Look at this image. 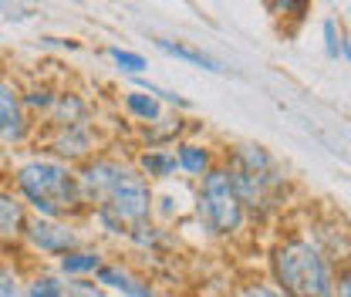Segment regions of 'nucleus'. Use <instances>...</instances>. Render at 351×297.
I'll return each instance as SVG.
<instances>
[{"mask_svg":"<svg viewBox=\"0 0 351 297\" xmlns=\"http://www.w3.org/2000/svg\"><path fill=\"white\" fill-rule=\"evenodd\" d=\"M270 284L287 297H331V254L304 233H287L270 247Z\"/></svg>","mask_w":351,"mask_h":297,"instance_id":"nucleus-4","label":"nucleus"},{"mask_svg":"<svg viewBox=\"0 0 351 297\" xmlns=\"http://www.w3.org/2000/svg\"><path fill=\"white\" fill-rule=\"evenodd\" d=\"M125 243H132L135 250L156 254V250H166V247H169V230H166V226H159V223H152V219H145V223L129 226Z\"/></svg>","mask_w":351,"mask_h":297,"instance_id":"nucleus-16","label":"nucleus"},{"mask_svg":"<svg viewBox=\"0 0 351 297\" xmlns=\"http://www.w3.org/2000/svg\"><path fill=\"white\" fill-rule=\"evenodd\" d=\"M135 172L145 179V182H166L176 179V156L173 149H142L135 156Z\"/></svg>","mask_w":351,"mask_h":297,"instance_id":"nucleus-15","label":"nucleus"},{"mask_svg":"<svg viewBox=\"0 0 351 297\" xmlns=\"http://www.w3.org/2000/svg\"><path fill=\"white\" fill-rule=\"evenodd\" d=\"M95 145H98V135L91 126H64L51 132L47 156L58 163H68V166H82L95 156Z\"/></svg>","mask_w":351,"mask_h":297,"instance_id":"nucleus-8","label":"nucleus"},{"mask_svg":"<svg viewBox=\"0 0 351 297\" xmlns=\"http://www.w3.org/2000/svg\"><path fill=\"white\" fill-rule=\"evenodd\" d=\"M64 297H108V291L95 277H78V281H64Z\"/></svg>","mask_w":351,"mask_h":297,"instance_id":"nucleus-25","label":"nucleus"},{"mask_svg":"<svg viewBox=\"0 0 351 297\" xmlns=\"http://www.w3.org/2000/svg\"><path fill=\"white\" fill-rule=\"evenodd\" d=\"M270 10L284 14V17H304L307 0H270Z\"/></svg>","mask_w":351,"mask_h":297,"instance_id":"nucleus-27","label":"nucleus"},{"mask_svg":"<svg viewBox=\"0 0 351 297\" xmlns=\"http://www.w3.org/2000/svg\"><path fill=\"white\" fill-rule=\"evenodd\" d=\"M54 98H58V91H54V85H47V82L21 88V105H24L27 115H47L51 105H54Z\"/></svg>","mask_w":351,"mask_h":297,"instance_id":"nucleus-19","label":"nucleus"},{"mask_svg":"<svg viewBox=\"0 0 351 297\" xmlns=\"http://www.w3.org/2000/svg\"><path fill=\"white\" fill-rule=\"evenodd\" d=\"M135 88H138V91H145V95H152V98H159L162 105H173V108H179V112L193 108V102H189V98H182L179 91H169V88L152 85V82H149L145 75H138V78H135Z\"/></svg>","mask_w":351,"mask_h":297,"instance_id":"nucleus-23","label":"nucleus"},{"mask_svg":"<svg viewBox=\"0 0 351 297\" xmlns=\"http://www.w3.org/2000/svg\"><path fill=\"white\" fill-rule=\"evenodd\" d=\"M41 47H68V51H78V41H64V38H41Z\"/></svg>","mask_w":351,"mask_h":297,"instance_id":"nucleus-30","label":"nucleus"},{"mask_svg":"<svg viewBox=\"0 0 351 297\" xmlns=\"http://www.w3.org/2000/svg\"><path fill=\"white\" fill-rule=\"evenodd\" d=\"M331 297H351V277H348V263H341V270L335 274V291Z\"/></svg>","mask_w":351,"mask_h":297,"instance_id":"nucleus-28","label":"nucleus"},{"mask_svg":"<svg viewBox=\"0 0 351 297\" xmlns=\"http://www.w3.org/2000/svg\"><path fill=\"white\" fill-rule=\"evenodd\" d=\"M0 297H24V277L14 263L0 260Z\"/></svg>","mask_w":351,"mask_h":297,"instance_id":"nucleus-24","label":"nucleus"},{"mask_svg":"<svg viewBox=\"0 0 351 297\" xmlns=\"http://www.w3.org/2000/svg\"><path fill=\"white\" fill-rule=\"evenodd\" d=\"M34 132L31 115L21 105V85L0 75V145H21Z\"/></svg>","mask_w":351,"mask_h":297,"instance_id":"nucleus-7","label":"nucleus"},{"mask_svg":"<svg viewBox=\"0 0 351 297\" xmlns=\"http://www.w3.org/2000/svg\"><path fill=\"white\" fill-rule=\"evenodd\" d=\"M51 128H64V126H91V105L82 91H58L51 112Z\"/></svg>","mask_w":351,"mask_h":297,"instance_id":"nucleus-10","label":"nucleus"},{"mask_svg":"<svg viewBox=\"0 0 351 297\" xmlns=\"http://www.w3.org/2000/svg\"><path fill=\"white\" fill-rule=\"evenodd\" d=\"M196 219L217 240H230V237H237L247 226V213L240 206V200H237V193L230 186V176H226L223 166H213L199 179V189H196Z\"/></svg>","mask_w":351,"mask_h":297,"instance_id":"nucleus-5","label":"nucleus"},{"mask_svg":"<svg viewBox=\"0 0 351 297\" xmlns=\"http://www.w3.org/2000/svg\"><path fill=\"white\" fill-rule=\"evenodd\" d=\"M88 213H91V219L98 223V230H101V233H108V237H119V240H125L129 226H125L122 219H115L112 213H105V210H88Z\"/></svg>","mask_w":351,"mask_h":297,"instance_id":"nucleus-26","label":"nucleus"},{"mask_svg":"<svg viewBox=\"0 0 351 297\" xmlns=\"http://www.w3.org/2000/svg\"><path fill=\"white\" fill-rule=\"evenodd\" d=\"M223 169L247 216H270L287 196V172L261 142H240L226 152Z\"/></svg>","mask_w":351,"mask_h":297,"instance_id":"nucleus-2","label":"nucleus"},{"mask_svg":"<svg viewBox=\"0 0 351 297\" xmlns=\"http://www.w3.org/2000/svg\"><path fill=\"white\" fill-rule=\"evenodd\" d=\"M95 281H98L108 294H119V297H159V291H156L145 277H138L132 267H125L122 260H105V263L98 267Z\"/></svg>","mask_w":351,"mask_h":297,"instance_id":"nucleus-9","label":"nucleus"},{"mask_svg":"<svg viewBox=\"0 0 351 297\" xmlns=\"http://www.w3.org/2000/svg\"><path fill=\"white\" fill-rule=\"evenodd\" d=\"M243 297H287V294H280L274 284H247Z\"/></svg>","mask_w":351,"mask_h":297,"instance_id":"nucleus-29","label":"nucleus"},{"mask_svg":"<svg viewBox=\"0 0 351 297\" xmlns=\"http://www.w3.org/2000/svg\"><path fill=\"white\" fill-rule=\"evenodd\" d=\"M101 263H105V254L98 247H75L64 257H58V277H64V281L95 277Z\"/></svg>","mask_w":351,"mask_h":297,"instance_id":"nucleus-14","label":"nucleus"},{"mask_svg":"<svg viewBox=\"0 0 351 297\" xmlns=\"http://www.w3.org/2000/svg\"><path fill=\"white\" fill-rule=\"evenodd\" d=\"M122 108L129 112V119L142 122V126H152V122H159V119L166 115L162 102H159V98H152V95H145V91H138V88L125 91V98H122Z\"/></svg>","mask_w":351,"mask_h":297,"instance_id":"nucleus-17","label":"nucleus"},{"mask_svg":"<svg viewBox=\"0 0 351 297\" xmlns=\"http://www.w3.org/2000/svg\"><path fill=\"white\" fill-rule=\"evenodd\" d=\"M27 206L21 203V196L7 186H0V243H14L24 237L27 226Z\"/></svg>","mask_w":351,"mask_h":297,"instance_id":"nucleus-11","label":"nucleus"},{"mask_svg":"<svg viewBox=\"0 0 351 297\" xmlns=\"http://www.w3.org/2000/svg\"><path fill=\"white\" fill-rule=\"evenodd\" d=\"M328 3H335V0H328Z\"/></svg>","mask_w":351,"mask_h":297,"instance_id":"nucleus-31","label":"nucleus"},{"mask_svg":"<svg viewBox=\"0 0 351 297\" xmlns=\"http://www.w3.org/2000/svg\"><path fill=\"white\" fill-rule=\"evenodd\" d=\"M21 240L41 257H64L68 250L82 247L78 226L71 219H41V216H27Z\"/></svg>","mask_w":351,"mask_h":297,"instance_id":"nucleus-6","label":"nucleus"},{"mask_svg":"<svg viewBox=\"0 0 351 297\" xmlns=\"http://www.w3.org/2000/svg\"><path fill=\"white\" fill-rule=\"evenodd\" d=\"M24 297H64V277H58V274H31L24 281Z\"/></svg>","mask_w":351,"mask_h":297,"instance_id":"nucleus-22","label":"nucleus"},{"mask_svg":"<svg viewBox=\"0 0 351 297\" xmlns=\"http://www.w3.org/2000/svg\"><path fill=\"white\" fill-rule=\"evenodd\" d=\"M179 135H182V119H159V122H152V126H145V149H169L179 142Z\"/></svg>","mask_w":351,"mask_h":297,"instance_id":"nucleus-20","label":"nucleus"},{"mask_svg":"<svg viewBox=\"0 0 351 297\" xmlns=\"http://www.w3.org/2000/svg\"><path fill=\"white\" fill-rule=\"evenodd\" d=\"M173 156H176V169L193 176V179H203L206 172L217 166L213 159V149L203 145V142H189V139H179L173 145Z\"/></svg>","mask_w":351,"mask_h":297,"instance_id":"nucleus-12","label":"nucleus"},{"mask_svg":"<svg viewBox=\"0 0 351 297\" xmlns=\"http://www.w3.org/2000/svg\"><path fill=\"white\" fill-rule=\"evenodd\" d=\"M14 193L31 216L41 219H71L85 213L75 166L58 163L51 156H34L14 169Z\"/></svg>","mask_w":351,"mask_h":297,"instance_id":"nucleus-3","label":"nucleus"},{"mask_svg":"<svg viewBox=\"0 0 351 297\" xmlns=\"http://www.w3.org/2000/svg\"><path fill=\"white\" fill-rule=\"evenodd\" d=\"M105 54L112 58V64H115L119 71H125V75H132V78H138V75H145V71H149V61H145V54H138V51L119 47V44H108V47H105Z\"/></svg>","mask_w":351,"mask_h":297,"instance_id":"nucleus-21","label":"nucleus"},{"mask_svg":"<svg viewBox=\"0 0 351 297\" xmlns=\"http://www.w3.org/2000/svg\"><path fill=\"white\" fill-rule=\"evenodd\" d=\"M75 176H78V193H82L85 213L105 210L115 219H122L125 226L152 219L156 193H152V182H145L135 172V166L112 159V156H91L88 163L75 166Z\"/></svg>","mask_w":351,"mask_h":297,"instance_id":"nucleus-1","label":"nucleus"},{"mask_svg":"<svg viewBox=\"0 0 351 297\" xmlns=\"http://www.w3.org/2000/svg\"><path fill=\"white\" fill-rule=\"evenodd\" d=\"M156 47L162 51V54H169L176 61H186V64H193V68H199V71H210V75H226L230 68L217 61L213 54H206V51H199V47H193V44L186 41H169V38H156Z\"/></svg>","mask_w":351,"mask_h":297,"instance_id":"nucleus-13","label":"nucleus"},{"mask_svg":"<svg viewBox=\"0 0 351 297\" xmlns=\"http://www.w3.org/2000/svg\"><path fill=\"white\" fill-rule=\"evenodd\" d=\"M321 34H324V54H328L331 61H341V64H348L351 47H348V34H345V27H341L335 17H324V24H321Z\"/></svg>","mask_w":351,"mask_h":297,"instance_id":"nucleus-18","label":"nucleus"}]
</instances>
